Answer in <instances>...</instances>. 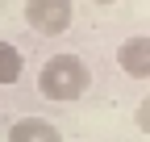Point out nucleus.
<instances>
[{"mask_svg": "<svg viewBox=\"0 0 150 142\" xmlns=\"http://www.w3.org/2000/svg\"><path fill=\"white\" fill-rule=\"evenodd\" d=\"M92 88V67L79 59V55H50L38 71V92L46 100H79L83 92Z\"/></svg>", "mask_w": 150, "mask_h": 142, "instance_id": "nucleus-1", "label": "nucleus"}, {"mask_svg": "<svg viewBox=\"0 0 150 142\" xmlns=\"http://www.w3.org/2000/svg\"><path fill=\"white\" fill-rule=\"evenodd\" d=\"M75 21L71 0H25V25L42 38H59Z\"/></svg>", "mask_w": 150, "mask_h": 142, "instance_id": "nucleus-2", "label": "nucleus"}, {"mask_svg": "<svg viewBox=\"0 0 150 142\" xmlns=\"http://www.w3.org/2000/svg\"><path fill=\"white\" fill-rule=\"evenodd\" d=\"M117 67L134 80H150V38L138 33V38H125L117 46Z\"/></svg>", "mask_w": 150, "mask_h": 142, "instance_id": "nucleus-3", "label": "nucleus"}, {"mask_svg": "<svg viewBox=\"0 0 150 142\" xmlns=\"http://www.w3.org/2000/svg\"><path fill=\"white\" fill-rule=\"evenodd\" d=\"M8 142H63V134L46 117H17L8 126Z\"/></svg>", "mask_w": 150, "mask_h": 142, "instance_id": "nucleus-4", "label": "nucleus"}, {"mask_svg": "<svg viewBox=\"0 0 150 142\" xmlns=\"http://www.w3.org/2000/svg\"><path fill=\"white\" fill-rule=\"evenodd\" d=\"M25 71V55L13 42H0V84H17Z\"/></svg>", "mask_w": 150, "mask_h": 142, "instance_id": "nucleus-5", "label": "nucleus"}, {"mask_svg": "<svg viewBox=\"0 0 150 142\" xmlns=\"http://www.w3.org/2000/svg\"><path fill=\"white\" fill-rule=\"evenodd\" d=\"M134 126H138L142 134H150V92L138 100V109H134Z\"/></svg>", "mask_w": 150, "mask_h": 142, "instance_id": "nucleus-6", "label": "nucleus"}, {"mask_svg": "<svg viewBox=\"0 0 150 142\" xmlns=\"http://www.w3.org/2000/svg\"><path fill=\"white\" fill-rule=\"evenodd\" d=\"M96 4H117V0H96Z\"/></svg>", "mask_w": 150, "mask_h": 142, "instance_id": "nucleus-7", "label": "nucleus"}]
</instances>
